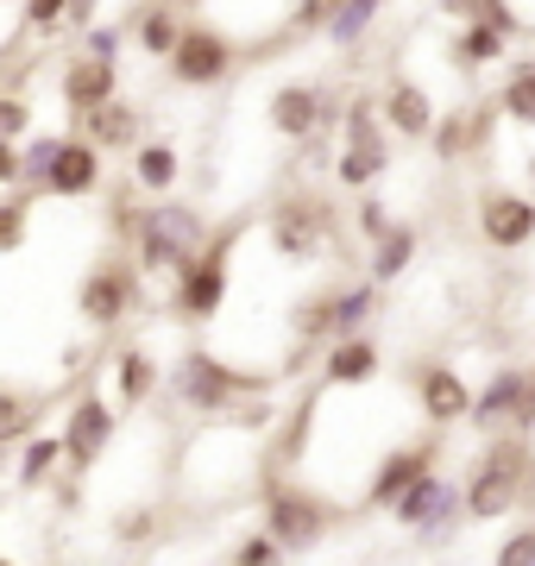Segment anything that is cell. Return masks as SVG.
<instances>
[{"label":"cell","mask_w":535,"mask_h":566,"mask_svg":"<svg viewBox=\"0 0 535 566\" xmlns=\"http://www.w3.org/2000/svg\"><path fill=\"white\" fill-rule=\"evenodd\" d=\"M214 240H221V233L208 227V214H202V208H183V202L139 208V227H133L139 271H183V264L202 259Z\"/></svg>","instance_id":"obj_1"},{"label":"cell","mask_w":535,"mask_h":566,"mask_svg":"<svg viewBox=\"0 0 535 566\" xmlns=\"http://www.w3.org/2000/svg\"><path fill=\"white\" fill-rule=\"evenodd\" d=\"M523 491H529V447H523V434L492 441L485 460L473 465V479H466V523H497V516H511V510L523 504Z\"/></svg>","instance_id":"obj_2"},{"label":"cell","mask_w":535,"mask_h":566,"mask_svg":"<svg viewBox=\"0 0 535 566\" xmlns=\"http://www.w3.org/2000/svg\"><path fill=\"white\" fill-rule=\"evenodd\" d=\"M385 170H391V126H385V107L378 102H347L334 182H340V189H371Z\"/></svg>","instance_id":"obj_3"},{"label":"cell","mask_w":535,"mask_h":566,"mask_svg":"<svg viewBox=\"0 0 535 566\" xmlns=\"http://www.w3.org/2000/svg\"><path fill=\"white\" fill-rule=\"evenodd\" d=\"M460 516H466V485H460V479H448V472L416 479V485L391 504V523H397V528H416L422 542H441V535H453V523H460Z\"/></svg>","instance_id":"obj_4"},{"label":"cell","mask_w":535,"mask_h":566,"mask_svg":"<svg viewBox=\"0 0 535 566\" xmlns=\"http://www.w3.org/2000/svg\"><path fill=\"white\" fill-rule=\"evenodd\" d=\"M265 528L284 542V554H310V547H322V535L334 528V510L322 504L310 485H277L265 497Z\"/></svg>","instance_id":"obj_5"},{"label":"cell","mask_w":535,"mask_h":566,"mask_svg":"<svg viewBox=\"0 0 535 566\" xmlns=\"http://www.w3.org/2000/svg\"><path fill=\"white\" fill-rule=\"evenodd\" d=\"M271 378H252V371H233L227 359H214V353H189L183 365H177V390H183V403L196 409V416H221L240 390H265Z\"/></svg>","instance_id":"obj_6"},{"label":"cell","mask_w":535,"mask_h":566,"mask_svg":"<svg viewBox=\"0 0 535 566\" xmlns=\"http://www.w3.org/2000/svg\"><path fill=\"white\" fill-rule=\"evenodd\" d=\"M133 303H139V271L126 259H102L95 271L83 277V290H76V315H83L88 327H120L126 315H133Z\"/></svg>","instance_id":"obj_7"},{"label":"cell","mask_w":535,"mask_h":566,"mask_svg":"<svg viewBox=\"0 0 535 566\" xmlns=\"http://www.w3.org/2000/svg\"><path fill=\"white\" fill-rule=\"evenodd\" d=\"M227 252H233V233H221L202 259H189L183 271H177V315H183V322H214V315H221V303H227Z\"/></svg>","instance_id":"obj_8"},{"label":"cell","mask_w":535,"mask_h":566,"mask_svg":"<svg viewBox=\"0 0 535 566\" xmlns=\"http://www.w3.org/2000/svg\"><path fill=\"white\" fill-rule=\"evenodd\" d=\"M328 240H334V214L322 202H310V196H290L284 208H271V245H277V259L310 264Z\"/></svg>","instance_id":"obj_9"},{"label":"cell","mask_w":535,"mask_h":566,"mask_svg":"<svg viewBox=\"0 0 535 566\" xmlns=\"http://www.w3.org/2000/svg\"><path fill=\"white\" fill-rule=\"evenodd\" d=\"M416 403H422V422L429 428H453V422H473L479 390L460 378V365L429 359L422 371H416Z\"/></svg>","instance_id":"obj_10"},{"label":"cell","mask_w":535,"mask_h":566,"mask_svg":"<svg viewBox=\"0 0 535 566\" xmlns=\"http://www.w3.org/2000/svg\"><path fill=\"white\" fill-rule=\"evenodd\" d=\"M233 76V44L214 32V25H189L177 57H170V82L177 88H214V82Z\"/></svg>","instance_id":"obj_11"},{"label":"cell","mask_w":535,"mask_h":566,"mask_svg":"<svg viewBox=\"0 0 535 566\" xmlns=\"http://www.w3.org/2000/svg\"><path fill=\"white\" fill-rule=\"evenodd\" d=\"M434 460H441V441H403V447H391L385 460H378V472H371V485H366V504L371 510H391L403 491L416 485V479H429L434 472Z\"/></svg>","instance_id":"obj_12"},{"label":"cell","mask_w":535,"mask_h":566,"mask_svg":"<svg viewBox=\"0 0 535 566\" xmlns=\"http://www.w3.org/2000/svg\"><path fill=\"white\" fill-rule=\"evenodd\" d=\"M114 434H120V416H114V403H102L95 390H88V397H76L70 422H63V441H70V472L102 465V453L114 447Z\"/></svg>","instance_id":"obj_13"},{"label":"cell","mask_w":535,"mask_h":566,"mask_svg":"<svg viewBox=\"0 0 535 566\" xmlns=\"http://www.w3.org/2000/svg\"><path fill=\"white\" fill-rule=\"evenodd\" d=\"M479 233L497 252H523L535 240V196H516V189H485L479 196Z\"/></svg>","instance_id":"obj_14"},{"label":"cell","mask_w":535,"mask_h":566,"mask_svg":"<svg viewBox=\"0 0 535 566\" xmlns=\"http://www.w3.org/2000/svg\"><path fill=\"white\" fill-rule=\"evenodd\" d=\"M63 107L83 120V114H102L107 102H120V63H102V57H70L63 63V82H57Z\"/></svg>","instance_id":"obj_15"},{"label":"cell","mask_w":535,"mask_h":566,"mask_svg":"<svg viewBox=\"0 0 535 566\" xmlns=\"http://www.w3.org/2000/svg\"><path fill=\"white\" fill-rule=\"evenodd\" d=\"M529 385H535L529 365H497L492 378H485V390H479V403H473V428H485V434L516 428V409H523Z\"/></svg>","instance_id":"obj_16"},{"label":"cell","mask_w":535,"mask_h":566,"mask_svg":"<svg viewBox=\"0 0 535 566\" xmlns=\"http://www.w3.org/2000/svg\"><path fill=\"white\" fill-rule=\"evenodd\" d=\"M385 126H391L403 145H416V139H434V126H441V114H434V102H429V88L422 82H410V76H391V88H385Z\"/></svg>","instance_id":"obj_17"},{"label":"cell","mask_w":535,"mask_h":566,"mask_svg":"<svg viewBox=\"0 0 535 566\" xmlns=\"http://www.w3.org/2000/svg\"><path fill=\"white\" fill-rule=\"evenodd\" d=\"M95 182H102V145L88 139V133L63 139V158H57V170H51V182H44V196H57V202H83Z\"/></svg>","instance_id":"obj_18"},{"label":"cell","mask_w":535,"mask_h":566,"mask_svg":"<svg viewBox=\"0 0 535 566\" xmlns=\"http://www.w3.org/2000/svg\"><path fill=\"white\" fill-rule=\"evenodd\" d=\"M371 378H378V346L359 334V340H334L328 346V359H322V385L328 390H366Z\"/></svg>","instance_id":"obj_19"},{"label":"cell","mask_w":535,"mask_h":566,"mask_svg":"<svg viewBox=\"0 0 535 566\" xmlns=\"http://www.w3.org/2000/svg\"><path fill=\"white\" fill-rule=\"evenodd\" d=\"M114 390H120L126 409L151 403V390H158V359H151L145 346H120V353H114Z\"/></svg>","instance_id":"obj_20"},{"label":"cell","mask_w":535,"mask_h":566,"mask_svg":"<svg viewBox=\"0 0 535 566\" xmlns=\"http://www.w3.org/2000/svg\"><path fill=\"white\" fill-rule=\"evenodd\" d=\"M83 133L102 145V151H126V145L139 151V107L133 102H107L102 114H83Z\"/></svg>","instance_id":"obj_21"},{"label":"cell","mask_w":535,"mask_h":566,"mask_svg":"<svg viewBox=\"0 0 535 566\" xmlns=\"http://www.w3.org/2000/svg\"><path fill=\"white\" fill-rule=\"evenodd\" d=\"M378 315V283H347V290H334V340H359V327Z\"/></svg>","instance_id":"obj_22"},{"label":"cell","mask_w":535,"mask_h":566,"mask_svg":"<svg viewBox=\"0 0 535 566\" xmlns=\"http://www.w3.org/2000/svg\"><path fill=\"white\" fill-rule=\"evenodd\" d=\"M183 32L189 25H177V13L170 7H145L139 13V25H133V39H139V51L145 57H177V44H183Z\"/></svg>","instance_id":"obj_23"},{"label":"cell","mask_w":535,"mask_h":566,"mask_svg":"<svg viewBox=\"0 0 535 566\" xmlns=\"http://www.w3.org/2000/svg\"><path fill=\"white\" fill-rule=\"evenodd\" d=\"M410 264H416V227L403 221V227H391L385 240L371 245V283H397Z\"/></svg>","instance_id":"obj_24"},{"label":"cell","mask_w":535,"mask_h":566,"mask_svg":"<svg viewBox=\"0 0 535 566\" xmlns=\"http://www.w3.org/2000/svg\"><path fill=\"white\" fill-rule=\"evenodd\" d=\"M63 460H70V441H63V434H32V441H25V453H20V485L39 491L44 479H57Z\"/></svg>","instance_id":"obj_25"},{"label":"cell","mask_w":535,"mask_h":566,"mask_svg":"<svg viewBox=\"0 0 535 566\" xmlns=\"http://www.w3.org/2000/svg\"><path fill=\"white\" fill-rule=\"evenodd\" d=\"M133 182H139L145 196H165L170 182H177V145H165V139L139 145L133 151Z\"/></svg>","instance_id":"obj_26"},{"label":"cell","mask_w":535,"mask_h":566,"mask_svg":"<svg viewBox=\"0 0 535 566\" xmlns=\"http://www.w3.org/2000/svg\"><path fill=\"white\" fill-rule=\"evenodd\" d=\"M504 32H492V25H460V32H453V63H460V70H485V63H497L504 57Z\"/></svg>","instance_id":"obj_27"},{"label":"cell","mask_w":535,"mask_h":566,"mask_svg":"<svg viewBox=\"0 0 535 566\" xmlns=\"http://www.w3.org/2000/svg\"><path fill=\"white\" fill-rule=\"evenodd\" d=\"M378 7H385V0H340V13H334L328 39L340 44V51H359V44H366V32L378 25Z\"/></svg>","instance_id":"obj_28"},{"label":"cell","mask_w":535,"mask_h":566,"mask_svg":"<svg viewBox=\"0 0 535 566\" xmlns=\"http://www.w3.org/2000/svg\"><path fill=\"white\" fill-rule=\"evenodd\" d=\"M473 139H479V120L473 114H441V126H434V158L441 164H453V158H466L473 151Z\"/></svg>","instance_id":"obj_29"},{"label":"cell","mask_w":535,"mask_h":566,"mask_svg":"<svg viewBox=\"0 0 535 566\" xmlns=\"http://www.w3.org/2000/svg\"><path fill=\"white\" fill-rule=\"evenodd\" d=\"M497 107H504V114H511L516 126H535V57H529V63H516V76L504 82Z\"/></svg>","instance_id":"obj_30"},{"label":"cell","mask_w":535,"mask_h":566,"mask_svg":"<svg viewBox=\"0 0 535 566\" xmlns=\"http://www.w3.org/2000/svg\"><path fill=\"white\" fill-rule=\"evenodd\" d=\"M57 158H63V139H57V133H44V139L25 145V189H39V196H44V182H51Z\"/></svg>","instance_id":"obj_31"},{"label":"cell","mask_w":535,"mask_h":566,"mask_svg":"<svg viewBox=\"0 0 535 566\" xmlns=\"http://www.w3.org/2000/svg\"><path fill=\"white\" fill-rule=\"evenodd\" d=\"M296 340H303V346L334 340V290H328V296H315V303L296 308Z\"/></svg>","instance_id":"obj_32"},{"label":"cell","mask_w":535,"mask_h":566,"mask_svg":"<svg viewBox=\"0 0 535 566\" xmlns=\"http://www.w3.org/2000/svg\"><path fill=\"white\" fill-rule=\"evenodd\" d=\"M227 566H284V542H277L271 528H259V535H246V542L233 547Z\"/></svg>","instance_id":"obj_33"},{"label":"cell","mask_w":535,"mask_h":566,"mask_svg":"<svg viewBox=\"0 0 535 566\" xmlns=\"http://www.w3.org/2000/svg\"><path fill=\"white\" fill-rule=\"evenodd\" d=\"M70 7L76 0H20L25 32H57V25H70Z\"/></svg>","instance_id":"obj_34"},{"label":"cell","mask_w":535,"mask_h":566,"mask_svg":"<svg viewBox=\"0 0 535 566\" xmlns=\"http://www.w3.org/2000/svg\"><path fill=\"white\" fill-rule=\"evenodd\" d=\"M25 221H32V202L13 196V202L0 208V252H20L25 245Z\"/></svg>","instance_id":"obj_35"},{"label":"cell","mask_w":535,"mask_h":566,"mask_svg":"<svg viewBox=\"0 0 535 566\" xmlns=\"http://www.w3.org/2000/svg\"><path fill=\"white\" fill-rule=\"evenodd\" d=\"M353 227H359V233H366V240L378 245V240H385V233H391L397 221H391V208L378 202V196H366V202L353 208Z\"/></svg>","instance_id":"obj_36"},{"label":"cell","mask_w":535,"mask_h":566,"mask_svg":"<svg viewBox=\"0 0 535 566\" xmlns=\"http://www.w3.org/2000/svg\"><path fill=\"white\" fill-rule=\"evenodd\" d=\"M492 566H535V523L516 528V535H504V547H497Z\"/></svg>","instance_id":"obj_37"},{"label":"cell","mask_w":535,"mask_h":566,"mask_svg":"<svg viewBox=\"0 0 535 566\" xmlns=\"http://www.w3.org/2000/svg\"><path fill=\"white\" fill-rule=\"evenodd\" d=\"M25 120H32V107H25L20 95H7V102H0V139H7V145H20Z\"/></svg>","instance_id":"obj_38"},{"label":"cell","mask_w":535,"mask_h":566,"mask_svg":"<svg viewBox=\"0 0 535 566\" xmlns=\"http://www.w3.org/2000/svg\"><path fill=\"white\" fill-rule=\"evenodd\" d=\"M88 57H102V63L120 57V25H88Z\"/></svg>","instance_id":"obj_39"},{"label":"cell","mask_w":535,"mask_h":566,"mask_svg":"<svg viewBox=\"0 0 535 566\" xmlns=\"http://www.w3.org/2000/svg\"><path fill=\"white\" fill-rule=\"evenodd\" d=\"M0 182H7V189H25V151L20 145H0Z\"/></svg>","instance_id":"obj_40"},{"label":"cell","mask_w":535,"mask_h":566,"mask_svg":"<svg viewBox=\"0 0 535 566\" xmlns=\"http://www.w3.org/2000/svg\"><path fill=\"white\" fill-rule=\"evenodd\" d=\"M535 428V385H529V397H523V409H516V434H529Z\"/></svg>","instance_id":"obj_41"},{"label":"cell","mask_w":535,"mask_h":566,"mask_svg":"<svg viewBox=\"0 0 535 566\" xmlns=\"http://www.w3.org/2000/svg\"><path fill=\"white\" fill-rule=\"evenodd\" d=\"M70 25H95V0H76L70 7Z\"/></svg>","instance_id":"obj_42"},{"label":"cell","mask_w":535,"mask_h":566,"mask_svg":"<svg viewBox=\"0 0 535 566\" xmlns=\"http://www.w3.org/2000/svg\"><path fill=\"white\" fill-rule=\"evenodd\" d=\"M165 7H202V0H165Z\"/></svg>","instance_id":"obj_43"}]
</instances>
